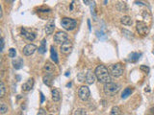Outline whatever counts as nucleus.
Returning a JSON list of instances; mask_svg holds the SVG:
<instances>
[{
    "label": "nucleus",
    "mask_w": 154,
    "mask_h": 115,
    "mask_svg": "<svg viewBox=\"0 0 154 115\" xmlns=\"http://www.w3.org/2000/svg\"><path fill=\"white\" fill-rule=\"evenodd\" d=\"M72 43L70 42V40H68L67 42H65L64 44H62L61 45V53L65 54V55H68L71 52V50H72Z\"/></svg>",
    "instance_id": "8"
},
{
    "label": "nucleus",
    "mask_w": 154,
    "mask_h": 115,
    "mask_svg": "<svg viewBox=\"0 0 154 115\" xmlns=\"http://www.w3.org/2000/svg\"><path fill=\"white\" fill-rule=\"evenodd\" d=\"M150 111H151V113H152V114L154 115V108H151V109H150Z\"/></svg>",
    "instance_id": "35"
},
{
    "label": "nucleus",
    "mask_w": 154,
    "mask_h": 115,
    "mask_svg": "<svg viewBox=\"0 0 154 115\" xmlns=\"http://www.w3.org/2000/svg\"><path fill=\"white\" fill-rule=\"evenodd\" d=\"M52 99L54 102H59L61 100V92L57 88H53L52 89Z\"/></svg>",
    "instance_id": "17"
},
{
    "label": "nucleus",
    "mask_w": 154,
    "mask_h": 115,
    "mask_svg": "<svg viewBox=\"0 0 154 115\" xmlns=\"http://www.w3.org/2000/svg\"><path fill=\"white\" fill-rule=\"evenodd\" d=\"M37 50V46L35 44H27L24 48H23V54L25 55V56H31V55H33L35 53V51Z\"/></svg>",
    "instance_id": "9"
},
{
    "label": "nucleus",
    "mask_w": 154,
    "mask_h": 115,
    "mask_svg": "<svg viewBox=\"0 0 154 115\" xmlns=\"http://www.w3.org/2000/svg\"><path fill=\"white\" fill-rule=\"evenodd\" d=\"M140 57H141V54L139 53H131L128 57V61L131 62H136L139 61Z\"/></svg>",
    "instance_id": "19"
},
{
    "label": "nucleus",
    "mask_w": 154,
    "mask_h": 115,
    "mask_svg": "<svg viewBox=\"0 0 154 115\" xmlns=\"http://www.w3.org/2000/svg\"><path fill=\"white\" fill-rule=\"evenodd\" d=\"M4 45H5V43H4V38H1V49H0V51H3V49H4Z\"/></svg>",
    "instance_id": "31"
},
{
    "label": "nucleus",
    "mask_w": 154,
    "mask_h": 115,
    "mask_svg": "<svg viewBox=\"0 0 154 115\" xmlns=\"http://www.w3.org/2000/svg\"><path fill=\"white\" fill-rule=\"evenodd\" d=\"M44 70L46 72V74H49V75H53V73L55 72V66L54 64H52L51 62H46L44 66Z\"/></svg>",
    "instance_id": "14"
},
{
    "label": "nucleus",
    "mask_w": 154,
    "mask_h": 115,
    "mask_svg": "<svg viewBox=\"0 0 154 115\" xmlns=\"http://www.w3.org/2000/svg\"><path fill=\"white\" fill-rule=\"evenodd\" d=\"M41 103H44V94H42V92H41Z\"/></svg>",
    "instance_id": "32"
},
{
    "label": "nucleus",
    "mask_w": 154,
    "mask_h": 115,
    "mask_svg": "<svg viewBox=\"0 0 154 115\" xmlns=\"http://www.w3.org/2000/svg\"><path fill=\"white\" fill-rule=\"evenodd\" d=\"M132 91H133V90H132V88H131V87H126L125 89L123 90V94H121V98H123V99L127 98V97H128V96L131 95Z\"/></svg>",
    "instance_id": "23"
},
{
    "label": "nucleus",
    "mask_w": 154,
    "mask_h": 115,
    "mask_svg": "<svg viewBox=\"0 0 154 115\" xmlns=\"http://www.w3.org/2000/svg\"><path fill=\"white\" fill-rule=\"evenodd\" d=\"M140 68H141V70L145 71V73H148V72H149V68H148L147 66H145V65H142V66H141Z\"/></svg>",
    "instance_id": "29"
},
{
    "label": "nucleus",
    "mask_w": 154,
    "mask_h": 115,
    "mask_svg": "<svg viewBox=\"0 0 154 115\" xmlns=\"http://www.w3.org/2000/svg\"><path fill=\"white\" fill-rule=\"evenodd\" d=\"M136 28H137L138 33H139L140 35H142V36H147L148 34V32H149V28H148V26L143 21L137 22Z\"/></svg>",
    "instance_id": "7"
},
{
    "label": "nucleus",
    "mask_w": 154,
    "mask_h": 115,
    "mask_svg": "<svg viewBox=\"0 0 154 115\" xmlns=\"http://www.w3.org/2000/svg\"><path fill=\"white\" fill-rule=\"evenodd\" d=\"M5 93H6V87H5V85L3 82L0 83V98H3L5 96Z\"/></svg>",
    "instance_id": "24"
},
{
    "label": "nucleus",
    "mask_w": 154,
    "mask_h": 115,
    "mask_svg": "<svg viewBox=\"0 0 154 115\" xmlns=\"http://www.w3.org/2000/svg\"><path fill=\"white\" fill-rule=\"evenodd\" d=\"M86 83L88 85H92L94 82H95V79H96V76H95V73L92 72L91 69H89L86 73Z\"/></svg>",
    "instance_id": "10"
},
{
    "label": "nucleus",
    "mask_w": 154,
    "mask_h": 115,
    "mask_svg": "<svg viewBox=\"0 0 154 115\" xmlns=\"http://www.w3.org/2000/svg\"><path fill=\"white\" fill-rule=\"evenodd\" d=\"M119 88H121V85L119 83H105L104 86H103V91L106 95L108 96H113L119 92Z\"/></svg>",
    "instance_id": "2"
},
{
    "label": "nucleus",
    "mask_w": 154,
    "mask_h": 115,
    "mask_svg": "<svg viewBox=\"0 0 154 115\" xmlns=\"http://www.w3.org/2000/svg\"><path fill=\"white\" fill-rule=\"evenodd\" d=\"M123 71L124 67L121 63H116L111 67V73H112L114 77H121L123 74Z\"/></svg>",
    "instance_id": "6"
},
{
    "label": "nucleus",
    "mask_w": 154,
    "mask_h": 115,
    "mask_svg": "<svg viewBox=\"0 0 154 115\" xmlns=\"http://www.w3.org/2000/svg\"><path fill=\"white\" fill-rule=\"evenodd\" d=\"M90 96H91V91H90L89 87L88 86H81L80 88H79L78 90V97L80 99L81 101H87L88 99L90 98Z\"/></svg>",
    "instance_id": "4"
},
{
    "label": "nucleus",
    "mask_w": 154,
    "mask_h": 115,
    "mask_svg": "<svg viewBox=\"0 0 154 115\" xmlns=\"http://www.w3.org/2000/svg\"><path fill=\"white\" fill-rule=\"evenodd\" d=\"M95 76H96V79L99 81V82L103 83L105 85V83H112L111 81V75L110 73H109L108 69L106 68L104 65L100 64L98 65V66L95 68Z\"/></svg>",
    "instance_id": "1"
},
{
    "label": "nucleus",
    "mask_w": 154,
    "mask_h": 115,
    "mask_svg": "<svg viewBox=\"0 0 154 115\" xmlns=\"http://www.w3.org/2000/svg\"><path fill=\"white\" fill-rule=\"evenodd\" d=\"M96 35H97L98 38H106V36L102 32H99V31H97L96 32Z\"/></svg>",
    "instance_id": "28"
},
{
    "label": "nucleus",
    "mask_w": 154,
    "mask_h": 115,
    "mask_svg": "<svg viewBox=\"0 0 154 115\" xmlns=\"http://www.w3.org/2000/svg\"><path fill=\"white\" fill-rule=\"evenodd\" d=\"M121 24L129 26L132 24V19H131V17H128V15H125V17L121 18Z\"/></svg>",
    "instance_id": "20"
},
{
    "label": "nucleus",
    "mask_w": 154,
    "mask_h": 115,
    "mask_svg": "<svg viewBox=\"0 0 154 115\" xmlns=\"http://www.w3.org/2000/svg\"><path fill=\"white\" fill-rule=\"evenodd\" d=\"M61 25L62 27L67 31H72L75 29L77 22L75 19L73 18H68V17H64L62 18V21H61Z\"/></svg>",
    "instance_id": "3"
},
{
    "label": "nucleus",
    "mask_w": 154,
    "mask_h": 115,
    "mask_svg": "<svg viewBox=\"0 0 154 115\" xmlns=\"http://www.w3.org/2000/svg\"><path fill=\"white\" fill-rule=\"evenodd\" d=\"M88 25H89V29L91 30V22H90V20H88Z\"/></svg>",
    "instance_id": "33"
},
{
    "label": "nucleus",
    "mask_w": 154,
    "mask_h": 115,
    "mask_svg": "<svg viewBox=\"0 0 154 115\" xmlns=\"http://www.w3.org/2000/svg\"><path fill=\"white\" fill-rule=\"evenodd\" d=\"M50 115H52V114H50Z\"/></svg>",
    "instance_id": "36"
},
{
    "label": "nucleus",
    "mask_w": 154,
    "mask_h": 115,
    "mask_svg": "<svg viewBox=\"0 0 154 115\" xmlns=\"http://www.w3.org/2000/svg\"><path fill=\"white\" fill-rule=\"evenodd\" d=\"M13 65H14L15 69H20L23 65V61L21 57H17V59H13Z\"/></svg>",
    "instance_id": "16"
},
{
    "label": "nucleus",
    "mask_w": 154,
    "mask_h": 115,
    "mask_svg": "<svg viewBox=\"0 0 154 115\" xmlns=\"http://www.w3.org/2000/svg\"><path fill=\"white\" fill-rule=\"evenodd\" d=\"M21 36H22L24 38H26L27 40H29V41H33L36 38L35 34L32 33V32H29V31H27L24 28L21 29Z\"/></svg>",
    "instance_id": "11"
},
{
    "label": "nucleus",
    "mask_w": 154,
    "mask_h": 115,
    "mask_svg": "<svg viewBox=\"0 0 154 115\" xmlns=\"http://www.w3.org/2000/svg\"><path fill=\"white\" fill-rule=\"evenodd\" d=\"M111 115H121V108L119 106H113L111 109Z\"/></svg>",
    "instance_id": "22"
},
{
    "label": "nucleus",
    "mask_w": 154,
    "mask_h": 115,
    "mask_svg": "<svg viewBox=\"0 0 154 115\" xmlns=\"http://www.w3.org/2000/svg\"><path fill=\"white\" fill-rule=\"evenodd\" d=\"M33 86H34V79H29L27 82L24 83L22 85V90L23 91H25V92H28V91H30L32 88H33Z\"/></svg>",
    "instance_id": "12"
},
{
    "label": "nucleus",
    "mask_w": 154,
    "mask_h": 115,
    "mask_svg": "<svg viewBox=\"0 0 154 115\" xmlns=\"http://www.w3.org/2000/svg\"><path fill=\"white\" fill-rule=\"evenodd\" d=\"M42 80H44V85H48V86H51L52 83H53V75L46 74V76H44Z\"/></svg>",
    "instance_id": "18"
},
{
    "label": "nucleus",
    "mask_w": 154,
    "mask_h": 115,
    "mask_svg": "<svg viewBox=\"0 0 154 115\" xmlns=\"http://www.w3.org/2000/svg\"><path fill=\"white\" fill-rule=\"evenodd\" d=\"M84 3H86V4L88 5L89 3H92V2H90V1H87V0H86V1H85V0H84Z\"/></svg>",
    "instance_id": "34"
},
{
    "label": "nucleus",
    "mask_w": 154,
    "mask_h": 115,
    "mask_svg": "<svg viewBox=\"0 0 154 115\" xmlns=\"http://www.w3.org/2000/svg\"><path fill=\"white\" fill-rule=\"evenodd\" d=\"M46 52V40H42L41 46L39 47V53L44 54Z\"/></svg>",
    "instance_id": "21"
},
{
    "label": "nucleus",
    "mask_w": 154,
    "mask_h": 115,
    "mask_svg": "<svg viewBox=\"0 0 154 115\" xmlns=\"http://www.w3.org/2000/svg\"><path fill=\"white\" fill-rule=\"evenodd\" d=\"M37 115H46V112L44 108H41V109H39V112Z\"/></svg>",
    "instance_id": "30"
},
{
    "label": "nucleus",
    "mask_w": 154,
    "mask_h": 115,
    "mask_svg": "<svg viewBox=\"0 0 154 115\" xmlns=\"http://www.w3.org/2000/svg\"><path fill=\"white\" fill-rule=\"evenodd\" d=\"M54 29H55V22L54 19H50L48 23L46 26V33L47 35H51V34L54 32Z\"/></svg>",
    "instance_id": "13"
},
{
    "label": "nucleus",
    "mask_w": 154,
    "mask_h": 115,
    "mask_svg": "<svg viewBox=\"0 0 154 115\" xmlns=\"http://www.w3.org/2000/svg\"><path fill=\"white\" fill-rule=\"evenodd\" d=\"M74 115H87V111L84 108H77L74 111Z\"/></svg>",
    "instance_id": "26"
},
{
    "label": "nucleus",
    "mask_w": 154,
    "mask_h": 115,
    "mask_svg": "<svg viewBox=\"0 0 154 115\" xmlns=\"http://www.w3.org/2000/svg\"><path fill=\"white\" fill-rule=\"evenodd\" d=\"M50 57L55 63H58L59 59H58V55H57V52H56V49H55L54 46H51L50 47Z\"/></svg>",
    "instance_id": "15"
},
{
    "label": "nucleus",
    "mask_w": 154,
    "mask_h": 115,
    "mask_svg": "<svg viewBox=\"0 0 154 115\" xmlns=\"http://www.w3.org/2000/svg\"><path fill=\"white\" fill-rule=\"evenodd\" d=\"M8 109H9V108H8L7 104L5 103H1V104H0V112H1V114H5L8 111Z\"/></svg>",
    "instance_id": "25"
},
{
    "label": "nucleus",
    "mask_w": 154,
    "mask_h": 115,
    "mask_svg": "<svg viewBox=\"0 0 154 115\" xmlns=\"http://www.w3.org/2000/svg\"><path fill=\"white\" fill-rule=\"evenodd\" d=\"M15 56H17V51H15V48H10L9 49V57H15Z\"/></svg>",
    "instance_id": "27"
},
{
    "label": "nucleus",
    "mask_w": 154,
    "mask_h": 115,
    "mask_svg": "<svg viewBox=\"0 0 154 115\" xmlns=\"http://www.w3.org/2000/svg\"><path fill=\"white\" fill-rule=\"evenodd\" d=\"M68 40V36L66 32H61V31H59V32H57L55 34L54 41L56 43L62 45V44H64L65 42H67Z\"/></svg>",
    "instance_id": "5"
}]
</instances>
